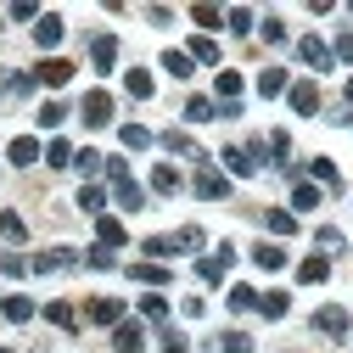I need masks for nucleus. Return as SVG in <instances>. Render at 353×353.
I'll return each instance as SVG.
<instances>
[{
	"label": "nucleus",
	"instance_id": "nucleus-1",
	"mask_svg": "<svg viewBox=\"0 0 353 353\" xmlns=\"http://www.w3.org/2000/svg\"><path fill=\"white\" fill-rule=\"evenodd\" d=\"M202 230L185 225V230H174V236H146V258H174V252H202Z\"/></svg>",
	"mask_w": 353,
	"mask_h": 353
},
{
	"label": "nucleus",
	"instance_id": "nucleus-2",
	"mask_svg": "<svg viewBox=\"0 0 353 353\" xmlns=\"http://www.w3.org/2000/svg\"><path fill=\"white\" fill-rule=\"evenodd\" d=\"M191 191H196L202 202H225V196H230V174H219V168L196 163V180H191Z\"/></svg>",
	"mask_w": 353,
	"mask_h": 353
},
{
	"label": "nucleus",
	"instance_id": "nucleus-3",
	"mask_svg": "<svg viewBox=\"0 0 353 353\" xmlns=\"http://www.w3.org/2000/svg\"><path fill=\"white\" fill-rule=\"evenodd\" d=\"M230 263H236V247H219L213 258H196V281L202 286H219V281L230 275Z\"/></svg>",
	"mask_w": 353,
	"mask_h": 353
},
{
	"label": "nucleus",
	"instance_id": "nucleus-4",
	"mask_svg": "<svg viewBox=\"0 0 353 353\" xmlns=\"http://www.w3.org/2000/svg\"><path fill=\"white\" fill-rule=\"evenodd\" d=\"M79 112H84L90 129H107V123H112V96H107V90H90V96L79 101Z\"/></svg>",
	"mask_w": 353,
	"mask_h": 353
},
{
	"label": "nucleus",
	"instance_id": "nucleus-5",
	"mask_svg": "<svg viewBox=\"0 0 353 353\" xmlns=\"http://www.w3.org/2000/svg\"><path fill=\"white\" fill-rule=\"evenodd\" d=\"M73 263H79V252H73V247H51V252H39L28 270H34V275H62V270H73Z\"/></svg>",
	"mask_w": 353,
	"mask_h": 353
},
{
	"label": "nucleus",
	"instance_id": "nucleus-6",
	"mask_svg": "<svg viewBox=\"0 0 353 353\" xmlns=\"http://www.w3.org/2000/svg\"><path fill=\"white\" fill-rule=\"evenodd\" d=\"M297 57L314 68V73H325V68H331V46H325L320 34H303V39H297Z\"/></svg>",
	"mask_w": 353,
	"mask_h": 353
},
{
	"label": "nucleus",
	"instance_id": "nucleus-7",
	"mask_svg": "<svg viewBox=\"0 0 353 353\" xmlns=\"http://www.w3.org/2000/svg\"><path fill=\"white\" fill-rule=\"evenodd\" d=\"M68 79H73V62H62V57H46L34 68V84H51V90H62Z\"/></svg>",
	"mask_w": 353,
	"mask_h": 353
},
{
	"label": "nucleus",
	"instance_id": "nucleus-8",
	"mask_svg": "<svg viewBox=\"0 0 353 353\" xmlns=\"http://www.w3.org/2000/svg\"><path fill=\"white\" fill-rule=\"evenodd\" d=\"M112 347H118V353H141V347H146V331H141L135 320H118V325H112Z\"/></svg>",
	"mask_w": 353,
	"mask_h": 353
},
{
	"label": "nucleus",
	"instance_id": "nucleus-9",
	"mask_svg": "<svg viewBox=\"0 0 353 353\" xmlns=\"http://www.w3.org/2000/svg\"><path fill=\"white\" fill-rule=\"evenodd\" d=\"M292 112H297V118H314V112H320V90H314L308 79L292 84Z\"/></svg>",
	"mask_w": 353,
	"mask_h": 353
},
{
	"label": "nucleus",
	"instance_id": "nucleus-10",
	"mask_svg": "<svg viewBox=\"0 0 353 353\" xmlns=\"http://www.w3.org/2000/svg\"><path fill=\"white\" fill-rule=\"evenodd\" d=\"M6 157H12V163H17V168H34V163H39V157H46V146H39V141H34V135H17V141H12V146H6Z\"/></svg>",
	"mask_w": 353,
	"mask_h": 353
},
{
	"label": "nucleus",
	"instance_id": "nucleus-11",
	"mask_svg": "<svg viewBox=\"0 0 353 353\" xmlns=\"http://www.w3.org/2000/svg\"><path fill=\"white\" fill-rule=\"evenodd\" d=\"M314 331H325V336H347L353 325H347V314H342V308H336V303H325V308H320V314H314Z\"/></svg>",
	"mask_w": 353,
	"mask_h": 353
},
{
	"label": "nucleus",
	"instance_id": "nucleus-12",
	"mask_svg": "<svg viewBox=\"0 0 353 353\" xmlns=\"http://www.w3.org/2000/svg\"><path fill=\"white\" fill-rule=\"evenodd\" d=\"M62 34H68L62 17H39V23H34V46H39V51H57V46H62Z\"/></svg>",
	"mask_w": 353,
	"mask_h": 353
},
{
	"label": "nucleus",
	"instance_id": "nucleus-13",
	"mask_svg": "<svg viewBox=\"0 0 353 353\" xmlns=\"http://www.w3.org/2000/svg\"><path fill=\"white\" fill-rule=\"evenodd\" d=\"M0 314H6L12 325H28V320H34V297H23V292H12V297H0Z\"/></svg>",
	"mask_w": 353,
	"mask_h": 353
},
{
	"label": "nucleus",
	"instance_id": "nucleus-14",
	"mask_svg": "<svg viewBox=\"0 0 353 353\" xmlns=\"http://www.w3.org/2000/svg\"><path fill=\"white\" fill-rule=\"evenodd\" d=\"M112 196H118V208H123V213H135V208L146 202V191L129 180V174H118V180H112Z\"/></svg>",
	"mask_w": 353,
	"mask_h": 353
},
{
	"label": "nucleus",
	"instance_id": "nucleus-15",
	"mask_svg": "<svg viewBox=\"0 0 353 353\" xmlns=\"http://www.w3.org/2000/svg\"><path fill=\"white\" fill-rule=\"evenodd\" d=\"M90 62H96L101 73H112V62H118V39H112V34H96V39H90Z\"/></svg>",
	"mask_w": 353,
	"mask_h": 353
},
{
	"label": "nucleus",
	"instance_id": "nucleus-16",
	"mask_svg": "<svg viewBox=\"0 0 353 353\" xmlns=\"http://www.w3.org/2000/svg\"><path fill=\"white\" fill-rule=\"evenodd\" d=\"M152 191H157V196H180V191H185L180 168H168V163H163V168H152Z\"/></svg>",
	"mask_w": 353,
	"mask_h": 353
},
{
	"label": "nucleus",
	"instance_id": "nucleus-17",
	"mask_svg": "<svg viewBox=\"0 0 353 353\" xmlns=\"http://www.w3.org/2000/svg\"><path fill=\"white\" fill-rule=\"evenodd\" d=\"M90 320L96 325H118L123 320V303L118 297H90Z\"/></svg>",
	"mask_w": 353,
	"mask_h": 353
},
{
	"label": "nucleus",
	"instance_id": "nucleus-18",
	"mask_svg": "<svg viewBox=\"0 0 353 353\" xmlns=\"http://www.w3.org/2000/svg\"><path fill=\"white\" fill-rule=\"evenodd\" d=\"M129 275H135L141 286L157 292V286H168V263H129Z\"/></svg>",
	"mask_w": 353,
	"mask_h": 353
},
{
	"label": "nucleus",
	"instance_id": "nucleus-19",
	"mask_svg": "<svg viewBox=\"0 0 353 353\" xmlns=\"http://www.w3.org/2000/svg\"><path fill=\"white\" fill-rule=\"evenodd\" d=\"M163 152H180V157H196V163H208V157L196 152V141L185 135V129H168V135H163Z\"/></svg>",
	"mask_w": 353,
	"mask_h": 353
},
{
	"label": "nucleus",
	"instance_id": "nucleus-20",
	"mask_svg": "<svg viewBox=\"0 0 353 353\" xmlns=\"http://www.w3.org/2000/svg\"><path fill=\"white\" fill-rule=\"evenodd\" d=\"M219 163H225V168L236 174V180H252V174H258V168L247 163V152H241V146H225V152H219Z\"/></svg>",
	"mask_w": 353,
	"mask_h": 353
},
{
	"label": "nucleus",
	"instance_id": "nucleus-21",
	"mask_svg": "<svg viewBox=\"0 0 353 353\" xmlns=\"http://www.w3.org/2000/svg\"><path fill=\"white\" fill-rule=\"evenodd\" d=\"M185 57H191V68H196V62H208V68H219V46H213L208 34H191V51H185Z\"/></svg>",
	"mask_w": 353,
	"mask_h": 353
},
{
	"label": "nucleus",
	"instance_id": "nucleus-22",
	"mask_svg": "<svg viewBox=\"0 0 353 353\" xmlns=\"http://www.w3.org/2000/svg\"><path fill=\"white\" fill-rule=\"evenodd\" d=\"M213 353H252V336L247 331H219L213 336Z\"/></svg>",
	"mask_w": 353,
	"mask_h": 353
},
{
	"label": "nucleus",
	"instance_id": "nucleus-23",
	"mask_svg": "<svg viewBox=\"0 0 353 353\" xmlns=\"http://www.w3.org/2000/svg\"><path fill=\"white\" fill-rule=\"evenodd\" d=\"M123 90L135 96V101H146V96L157 90V84H152V73H146V68H129V73H123Z\"/></svg>",
	"mask_w": 353,
	"mask_h": 353
},
{
	"label": "nucleus",
	"instance_id": "nucleus-24",
	"mask_svg": "<svg viewBox=\"0 0 353 353\" xmlns=\"http://www.w3.org/2000/svg\"><path fill=\"white\" fill-rule=\"evenodd\" d=\"M325 275H331L325 258H303V263H297V281H303V286H325Z\"/></svg>",
	"mask_w": 353,
	"mask_h": 353
},
{
	"label": "nucleus",
	"instance_id": "nucleus-25",
	"mask_svg": "<svg viewBox=\"0 0 353 353\" xmlns=\"http://www.w3.org/2000/svg\"><path fill=\"white\" fill-rule=\"evenodd\" d=\"M258 96H270V101L286 96V68H263V73H258Z\"/></svg>",
	"mask_w": 353,
	"mask_h": 353
},
{
	"label": "nucleus",
	"instance_id": "nucleus-26",
	"mask_svg": "<svg viewBox=\"0 0 353 353\" xmlns=\"http://www.w3.org/2000/svg\"><path fill=\"white\" fill-rule=\"evenodd\" d=\"M286 308H292L286 292H263V297H258V314H263V320H286Z\"/></svg>",
	"mask_w": 353,
	"mask_h": 353
},
{
	"label": "nucleus",
	"instance_id": "nucleus-27",
	"mask_svg": "<svg viewBox=\"0 0 353 353\" xmlns=\"http://www.w3.org/2000/svg\"><path fill=\"white\" fill-rule=\"evenodd\" d=\"M213 118H219V101H208V96L185 101V123H213Z\"/></svg>",
	"mask_w": 353,
	"mask_h": 353
},
{
	"label": "nucleus",
	"instance_id": "nucleus-28",
	"mask_svg": "<svg viewBox=\"0 0 353 353\" xmlns=\"http://www.w3.org/2000/svg\"><path fill=\"white\" fill-rule=\"evenodd\" d=\"M292 208H297V213L320 208V185H308V180H292Z\"/></svg>",
	"mask_w": 353,
	"mask_h": 353
},
{
	"label": "nucleus",
	"instance_id": "nucleus-29",
	"mask_svg": "<svg viewBox=\"0 0 353 353\" xmlns=\"http://www.w3.org/2000/svg\"><path fill=\"white\" fill-rule=\"evenodd\" d=\"M96 241L118 252V247H123V225H118V219H107V213H101V219H96Z\"/></svg>",
	"mask_w": 353,
	"mask_h": 353
},
{
	"label": "nucleus",
	"instance_id": "nucleus-30",
	"mask_svg": "<svg viewBox=\"0 0 353 353\" xmlns=\"http://www.w3.org/2000/svg\"><path fill=\"white\" fill-rule=\"evenodd\" d=\"M213 90H219V101H236V96H241V73H236V68H219Z\"/></svg>",
	"mask_w": 353,
	"mask_h": 353
},
{
	"label": "nucleus",
	"instance_id": "nucleus-31",
	"mask_svg": "<svg viewBox=\"0 0 353 353\" xmlns=\"http://www.w3.org/2000/svg\"><path fill=\"white\" fill-rule=\"evenodd\" d=\"M270 163L286 174L292 168V141H286V129H275V135H270Z\"/></svg>",
	"mask_w": 353,
	"mask_h": 353
},
{
	"label": "nucleus",
	"instance_id": "nucleus-32",
	"mask_svg": "<svg viewBox=\"0 0 353 353\" xmlns=\"http://www.w3.org/2000/svg\"><path fill=\"white\" fill-rule=\"evenodd\" d=\"M0 236H6L12 247H23V241H28V225H23V213H0Z\"/></svg>",
	"mask_w": 353,
	"mask_h": 353
},
{
	"label": "nucleus",
	"instance_id": "nucleus-33",
	"mask_svg": "<svg viewBox=\"0 0 353 353\" xmlns=\"http://www.w3.org/2000/svg\"><path fill=\"white\" fill-rule=\"evenodd\" d=\"M118 141H123L129 152H146V146H152V129H141V123H123V129H118Z\"/></svg>",
	"mask_w": 353,
	"mask_h": 353
},
{
	"label": "nucleus",
	"instance_id": "nucleus-34",
	"mask_svg": "<svg viewBox=\"0 0 353 353\" xmlns=\"http://www.w3.org/2000/svg\"><path fill=\"white\" fill-rule=\"evenodd\" d=\"M252 263H258V270H281V263H286V252H281L275 241H263V247H252Z\"/></svg>",
	"mask_w": 353,
	"mask_h": 353
},
{
	"label": "nucleus",
	"instance_id": "nucleus-35",
	"mask_svg": "<svg viewBox=\"0 0 353 353\" xmlns=\"http://www.w3.org/2000/svg\"><path fill=\"white\" fill-rule=\"evenodd\" d=\"M314 241H320V252H347V236H342L336 225H320V230H314Z\"/></svg>",
	"mask_w": 353,
	"mask_h": 353
},
{
	"label": "nucleus",
	"instance_id": "nucleus-36",
	"mask_svg": "<svg viewBox=\"0 0 353 353\" xmlns=\"http://www.w3.org/2000/svg\"><path fill=\"white\" fill-rule=\"evenodd\" d=\"M308 174H314L320 185H331V191L342 185V174H336V163H331V157H314V163H308Z\"/></svg>",
	"mask_w": 353,
	"mask_h": 353
},
{
	"label": "nucleus",
	"instance_id": "nucleus-37",
	"mask_svg": "<svg viewBox=\"0 0 353 353\" xmlns=\"http://www.w3.org/2000/svg\"><path fill=\"white\" fill-rule=\"evenodd\" d=\"M46 320H51V325H62V331H73V325H79L73 303H46Z\"/></svg>",
	"mask_w": 353,
	"mask_h": 353
},
{
	"label": "nucleus",
	"instance_id": "nucleus-38",
	"mask_svg": "<svg viewBox=\"0 0 353 353\" xmlns=\"http://www.w3.org/2000/svg\"><path fill=\"white\" fill-rule=\"evenodd\" d=\"M225 308H236V314H247V308H258V292H252V286H230Z\"/></svg>",
	"mask_w": 353,
	"mask_h": 353
},
{
	"label": "nucleus",
	"instance_id": "nucleus-39",
	"mask_svg": "<svg viewBox=\"0 0 353 353\" xmlns=\"http://www.w3.org/2000/svg\"><path fill=\"white\" fill-rule=\"evenodd\" d=\"M258 39H263V46H286V23L281 17H263L258 23Z\"/></svg>",
	"mask_w": 353,
	"mask_h": 353
},
{
	"label": "nucleus",
	"instance_id": "nucleus-40",
	"mask_svg": "<svg viewBox=\"0 0 353 353\" xmlns=\"http://www.w3.org/2000/svg\"><path fill=\"white\" fill-rule=\"evenodd\" d=\"M141 314H146V320H168V297H163V292H146V297H141Z\"/></svg>",
	"mask_w": 353,
	"mask_h": 353
},
{
	"label": "nucleus",
	"instance_id": "nucleus-41",
	"mask_svg": "<svg viewBox=\"0 0 353 353\" xmlns=\"http://www.w3.org/2000/svg\"><path fill=\"white\" fill-rule=\"evenodd\" d=\"M263 225H270V236H297V219L292 213H263Z\"/></svg>",
	"mask_w": 353,
	"mask_h": 353
},
{
	"label": "nucleus",
	"instance_id": "nucleus-42",
	"mask_svg": "<svg viewBox=\"0 0 353 353\" xmlns=\"http://www.w3.org/2000/svg\"><path fill=\"white\" fill-rule=\"evenodd\" d=\"M84 263H90V270H118V258H112V247H90V252H84Z\"/></svg>",
	"mask_w": 353,
	"mask_h": 353
},
{
	"label": "nucleus",
	"instance_id": "nucleus-43",
	"mask_svg": "<svg viewBox=\"0 0 353 353\" xmlns=\"http://www.w3.org/2000/svg\"><path fill=\"white\" fill-rule=\"evenodd\" d=\"M163 73H174V79H191V57H185V51H168V57H163Z\"/></svg>",
	"mask_w": 353,
	"mask_h": 353
},
{
	"label": "nucleus",
	"instance_id": "nucleus-44",
	"mask_svg": "<svg viewBox=\"0 0 353 353\" xmlns=\"http://www.w3.org/2000/svg\"><path fill=\"white\" fill-rule=\"evenodd\" d=\"M6 96H34V73H6Z\"/></svg>",
	"mask_w": 353,
	"mask_h": 353
},
{
	"label": "nucleus",
	"instance_id": "nucleus-45",
	"mask_svg": "<svg viewBox=\"0 0 353 353\" xmlns=\"http://www.w3.org/2000/svg\"><path fill=\"white\" fill-rule=\"evenodd\" d=\"M79 208H84V213H101V208H107V191H101V185H84V191H79Z\"/></svg>",
	"mask_w": 353,
	"mask_h": 353
},
{
	"label": "nucleus",
	"instance_id": "nucleus-46",
	"mask_svg": "<svg viewBox=\"0 0 353 353\" xmlns=\"http://www.w3.org/2000/svg\"><path fill=\"white\" fill-rule=\"evenodd\" d=\"M225 28H230V34H252V12H247V6L225 12Z\"/></svg>",
	"mask_w": 353,
	"mask_h": 353
},
{
	"label": "nucleus",
	"instance_id": "nucleus-47",
	"mask_svg": "<svg viewBox=\"0 0 353 353\" xmlns=\"http://www.w3.org/2000/svg\"><path fill=\"white\" fill-rule=\"evenodd\" d=\"M46 163H51V168H68V163H73V146H68V141H51V146H46Z\"/></svg>",
	"mask_w": 353,
	"mask_h": 353
},
{
	"label": "nucleus",
	"instance_id": "nucleus-48",
	"mask_svg": "<svg viewBox=\"0 0 353 353\" xmlns=\"http://www.w3.org/2000/svg\"><path fill=\"white\" fill-rule=\"evenodd\" d=\"M73 168H79V174H101V152H90V146L73 152Z\"/></svg>",
	"mask_w": 353,
	"mask_h": 353
},
{
	"label": "nucleus",
	"instance_id": "nucleus-49",
	"mask_svg": "<svg viewBox=\"0 0 353 353\" xmlns=\"http://www.w3.org/2000/svg\"><path fill=\"white\" fill-rule=\"evenodd\" d=\"M39 123H46V129L68 123V107H62V101H46V107H39Z\"/></svg>",
	"mask_w": 353,
	"mask_h": 353
},
{
	"label": "nucleus",
	"instance_id": "nucleus-50",
	"mask_svg": "<svg viewBox=\"0 0 353 353\" xmlns=\"http://www.w3.org/2000/svg\"><path fill=\"white\" fill-rule=\"evenodd\" d=\"M12 17L17 23H39V6H34V0H12Z\"/></svg>",
	"mask_w": 353,
	"mask_h": 353
},
{
	"label": "nucleus",
	"instance_id": "nucleus-51",
	"mask_svg": "<svg viewBox=\"0 0 353 353\" xmlns=\"http://www.w3.org/2000/svg\"><path fill=\"white\" fill-rule=\"evenodd\" d=\"M241 152H247V163H252V168H263V163H270V146H263V141H247Z\"/></svg>",
	"mask_w": 353,
	"mask_h": 353
},
{
	"label": "nucleus",
	"instance_id": "nucleus-52",
	"mask_svg": "<svg viewBox=\"0 0 353 353\" xmlns=\"http://www.w3.org/2000/svg\"><path fill=\"white\" fill-rule=\"evenodd\" d=\"M0 275H28V258H17V252H6V258H0Z\"/></svg>",
	"mask_w": 353,
	"mask_h": 353
},
{
	"label": "nucleus",
	"instance_id": "nucleus-53",
	"mask_svg": "<svg viewBox=\"0 0 353 353\" xmlns=\"http://www.w3.org/2000/svg\"><path fill=\"white\" fill-rule=\"evenodd\" d=\"M196 23H202V28H219V23H225V12H219V6H196Z\"/></svg>",
	"mask_w": 353,
	"mask_h": 353
},
{
	"label": "nucleus",
	"instance_id": "nucleus-54",
	"mask_svg": "<svg viewBox=\"0 0 353 353\" xmlns=\"http://www.w3.org/2000/svg\"><path fill=\"white\" fill-rule=\"evenodd\" d=\"M163 353H185V336L180 331H163Z\"/></svg>",
	"mask_w": 353,
	"mask_h": 353
},
{
	"label": "nucleus",
	"instance_id": "nucleus-55",
	"mask_svg": "<svg viewBox=\"0 0 353 353\" xmlns=\"http://www.w3.org/2000/svg\"><path fill=\"white\" fill-rule=\"evenodd\" d=\"M331 57H342V62H353V34H336V51Z\"/></svg>",
	"mask_w": 353,
	"mask_h": 353
},
{
	"label": "nucleus",
	"instance_id": "nucleus-56",
	"mask_svg": "<svg viewBox=\"0 0 353 353\" xmlns=\"http://www.w3.org/2000/svg\"><path fill=\"white\" fill-rule=\"evenodd\" d=\"M342 101H347V107H353V79H347V84H342Z\"/></svg>",
	"mask_w": 353,
	"mask_h": 353
},
{
	"label": "nucleus",
	"instance_id": "nucleus-57",
	"mask_svg": "<svg viewBox=\"0 0 353 353\" xmlns=\"http://www.w3.org/2000/svg\"><path fill=\"white\" fill-rule=\"evenodd\" d=\"M0 96H6V73H0Z\"/></svg>",
	"mask_w": 353,
	"mask_h": 353
},
{
	"label": "nucleus",
	"instance_id": "nucleus-58",
	"mask_svg": "<svg viewBox=\"0 0 353 353\" xmlns=\"http://www.w3.org/2000/svg\"><path fill=\"white\" fill-rule=\"evenodd\" d=\"M0 353H12V347H0Z\"/></svg>",
	"mask_w": 353,
	"mask_h": 353
},
{
	"label": "nucleus",
	"instance_id": "nucleus-59",
	"mask_svg": "<svg viewBox=\"0 0 353 353\" xmlns=\"http://www.w3.org/2000/svg\"><path fill=\"white\" fill-rule=\"evenodd\" d=\"M347 123H353V118H347Z\"/></svg>",
	"mask_w": 353,
	"mask_h": 353
}]
</instances>
